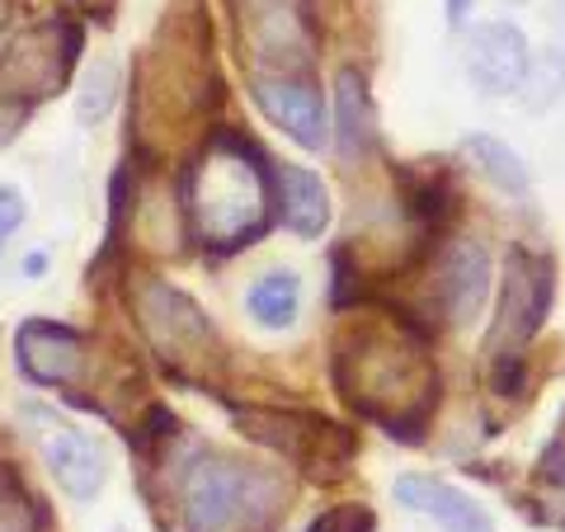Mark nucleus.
Instances as JSON below:
<instances>
[{
  "mask_svg": "<svg viewBox=\"0 0 565 532\" xmlns=\"http://www.w3.org/2000/svg\"><path fill=\"white\" fill-rule=\"evenodd\" d=\"M14 359H20L24 377L39 386H62L85 368V340L66 326L29 321L14 334Z\"/></svg>",
  "mask_w": 565,
  "mask_h": 532,
  "instance_id": "12",
  "label": "nucleus"
},
{
  "mask_svg": "<svg viewBox=\"0 0 565 532\" xmlns=\"http://www.w3.org/2000/svg\"><path fill=\"white\" fill-rule=\"evenodd\" d=\"M307 532H377V513L367 504H334L321 519H311Z\"/></svg>",
  "mask_w": 565,
  "mask_h": 532,
  "instance_id": "19",
  "label": "nucleus"
},
{
  "mask_svg": "<svg viewBox=\"0 0 565 532\" xmlns=\"http://www.w3.org/2000/svg\"><path fill=\"white\" fill-rule=\"evenodd\" d=\"M109 99H114V71L109 66H99V81L85 85V99H81V118L85 123H95L109 114Z\"/></svg>",
  "mask_w": 565,
  "mask_h": 532,
  "instance_id": "20",
  "label": "nucleus"
},
{
  "mask_svg": "<svg viewBox=\"0 0 565 532\" xmlns=\"http://www.w3.org/2000/svg\"><path fill=\"white\" fill-rule=\"evenodd\" d=\"M184 208L207 251L226 255L255 241L274 212L269 161L259 156L255 141L241 132L212 137L184 180Z\"/></svg>",
  "mask_w": 565,
  "mask_h": 532,
  "instance_id": "2",
  "label": "nucleus"
},
{
  "mask_svg": "<svg viewBox=\"0 0 565 532\" xmlns=\"http://www.w3.org/2000/svg\"><path fill=\"white\" fill-rule=\"evenodd\" d=\"M288 509L282 476L264 471L241 457L207 453L184 476V528L189 532H269V523Z\"/></svg>",
  "mask_w": 565,
  "mask_h": 532,
  "instance_id": "3",
  "label": "nucleus"
},
{
  "mask_svg": "<svg viewBox=\"0 0 565 532\" xmlns=\"http://www.w3.org/2000/svg\"><path fill=\"white\" fill-rule=\"evenodd\" d=\"M236 424H241V434H250L264 448L297 457V462L340 467L359 453L353 429H344V424H334V419H321V415H307V411H288V415L282 411H241Z\"/></svg>",
  "mask_w": 565,
  "mask_h": 532,
  "instance_id": "6",
  "label": "nucleus"
},
{
  "mask_svg": "<svg viewBox=\"0 0 565 532\" xmlns=\"http://www.w3.org/2000/svg\"><path fill=\"white\" fill-rule=\"evenodd\" d=\"M490 292V255L476 241L448 245V255L438 259V311L448 326H467L481 316Z\"/></svg>",
  "mask_w": 565,
  "mask_h": 532,
  "instance_id": "11",
  "label": "nucleus"
},
{
  "mask_svg": "<svg viewBox=\"0 0 565 532\" xmlns=\"http://www.w3.org/2000/svg\"><path fill=\"white\" fill-rule=\"evenodd\" d=\"M565 91V57L552 47V52H542L537 62H527V76H523V85H519V99L527 104V109H546L556 95Z\"/></svg>",
  "mask_w": 565,
  "mask_h": 532,
  "instance_id": "18",
  "label": "nucleus"
},
{
  "mask_svg": "<svg viewBox=\"0 0 565 532\" xmlns=\"http://www.w3.org/2000/svg\"><path fill=\"white\" fill-rule=\"evenodd\" d=\"M527 43L514 24L504 20H490V24H476L471 39H467V71H471V85L486 95H519V85L527 76Z\"/></svg>",
  "mask_w": 565,
  "mask_h": 532,
  "instance_id": "10",
  "label": "nucleus"
},
{
  "mask_svg": "<svg viewBox=\"0 0 565 532\" xmlns=\"http://www.w3.org/2000/svg\"><path fill=\"white\" fill-rule=\"evenodd\" d=\"M330 377L349 411L377 419L396 438H419L438 401V372L424 340L392 326L344 330L330 353Z\"/></svg>",
  "mask_w": 565,
  "mask_h": 532,
  "instance_id": "1",
  "label": "nucleus"
},
{
  "mask_svg": "<svg viewBox=\"0 0 565 532\" xmlns=\"http://www.w3.org/2000/svg\"><path fill=\"white\" fill-rule=\"evenodd\" d=\"M552 311V264L527 255L523 245L509 251L504 264V292H500V316L490 326V353L494 359H519L537 326Z\"/></svg>",
  "mask_w": 565,
  "mask_h": 532,
  "instance_id": "5",
  "label": "nucleus"
},
{
  "mask_svg": "<svg viewBox=\"0 0 565 532\" xmlns=\"http://www.w3.org/2000/svg\"><path fill=\"white\" fill-rule=\"evenodd\" d=\"M29 424H33V434H39L43 462L52 467V476L62 481V490L71 494V500H90V494H99L104 476H109V462H104L99 443L85 438L76 424L39 411V405L29 411Z\"/></svg>",
  "mask_w": 565,
  "mask_h": 532,
  "instance_id": "8",
  "label": "nucleus"
},
{
  "mask_svg": "<svg viewBox=\"0 0 565 532\" xmlns=\"http://www.w3.org/2000/svg\"><path fill=\"white\" fill-rule=\"evenodd\" d=\"M255 104L292 141H302L307 151H326L330 114H326V99H321V91H316V81H302V76H259L255 81Z\"/></svg>",
  "mask_w": 565,
  "mask_h": 532,
  "instance_id": "9",
  "label": "nucleus"
},
{
  "mask_svg": "<svg viewBox=\"0 0 565 532\" xmlns=\"http://www.w3.org/2000/svg\"><path fill=\"white\" fill-rule=\"evenodd\" d=\"M0 14H6V0H0Z\"/></svg>",
  "mask_w": 565,
  "mask_h": 532,
  "instance_id": "23",
  "label": "nucleus"
},
{
  "mask_svg": "<svg viewBox=\"0 0 565 532\" xmlns=\"http://www.w3.org/2000/svg\"><path fill=\"white\" fill-rule=\"evenodd\" d=\"M462 151H467V161L486 174V180L500 189V193H509V199H523L527 193V166L519 161L514 151L504 147L500 137H490V132H471L467 141H462Z\"/></svg>",
  "mask_w": 565,
  "mask_h": 532,
  "instance_id": "16",
  "label": "nucleus"
},
{
  "mask_svg": "<svg viewBox=\"0 0 565 532\" xmlns=\"http://www.w3.org/2000/svg\"><path fill=\"white\" fill-rule=\"evenodd\" d=\"M467 14H471V0H448V20L452 24H467Z\"/></svg>",
  "mask_w": 565,
  "mask_h": 532,
  "instance_id": "22",
  "label": "nucleus"
},
{
  "mask_svg": "<svg viewBox=\"0 0 565 532\" xmlns=\"http://www.w3.org/2000/svg\"><path fill=\"white\" fill-rule=\"evenodd\" d=\"M297 307H302V278L292 269L264 274L250 288V316L264 330H288L297 321Z\"/></svg>",
  "mask_w": 565,
  "mask_h": 532,
  "instance_id": "17",
  "label": "nucleus"
},
{
  "mask_svg": "<svg viewBox=\"0 0 565 532\" xmlns=\"http://www.w3.org/2000/svg\"><path fill=\"white\" fill-rule=\"evenodd\" d=\"M278 203H282V222L297 236H321L330 222V193L321 184V174L282 166L278 170Z\"/></svg>",
  "mask_w": 565,
  "mask_h": 532,
  "instance_id": "15",
  "label": "nucleus"
},
{
  "mask_svg": "<svg viewBox=\"0 0 565 532\" xmlns=\"http://www.w3.org/2000/svg\"><path fill=\"white\" fill-rule=\"evenodd\" d=\"M137 311H141V326H147L156 353L166 359V368L193 372L217 359V334H212L207 316L184 292H174L170 283H156V278L141 283Z\"/></svg>",
  "mask_w": 565,
  "mask_h": 532,
  "instance_id": "4",
  "label": "nucleus"
},
{
  "mask_svg": "<svg viewBox=\"0 0 565 532\" xmlns=\"http://www.w3.org/2000/svg\"><path fill=\"white\" fill-rule=\"evenodd\" d=\"M20 222H24V199L0 184V251H6V241L20 232Z\"/></svg>",
  "mask_w": 565,
  "mask_h": 532,
  "instance_id": "21",
  "label": "nucleus"
},
{
  "mask_svg": "<svg viewBox=\"0 0 565 532\" xmlns=\"http://www.w3.org/2000/svg\"><path fill=\"white\" fill-rule=\"evenodd\" d=\"M334 141H340V156H367L377 141V118H373V95H367V81L359 71H340L334 81Z\"/></svg>",
  "mask_w": 565,
  "mask_h": 532,
  "instance_id": "14",
  "label": "nucleus"
},
{
  "mask_svg": "<svg viewBox=\"0 0 565 532\" xmlns=\"http://www.w3.org/2000/svg\"><path fill=\"white\" fill-rule=\"evenodd\" d=\"M76 29L66 20H47L39 29H24L14 33L6 57H0V81H6V91L24 95V99H39V95H52L62 91L71 62H76Z\"/></svg>",
  "mask_w": 565,
  "mask_h": 532,
  "instance_id": "7",
  "label": "nucleus"
},
{
  "mask_svg": "<svg viewBox=\"0 0 565 532\" xmlns=\"http://www.w3.org/2000/svg\"><path fill=\"white\" fill-rule=\"evenodd\" d=\"M396 500H401L405 509L429 513V519H438L448 532H494L490 513L476 504L471 494L452 490V486H444V481H434V476H424V471L396 476Z\"/></svg>",
  "mask_w": 565,
  "mask_h": 532,
  "instance_id": "13",
  "label": "nucleus"
}]
</instances>
